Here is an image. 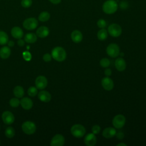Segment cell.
Masks as SVG:
<instances>
[{
  "mask_svg": "<svg viewBox=\"0 0 146 146\" xmlns=\"http://www.w3.org/2000/svg\"><path fill=\"white\" fill-rule=\"evenodd\" d=\"M100 64L103 68H107L110 65V61L108 58H104L100 60Z\"/></svg>",
  "mask_w": 146,
  "mask_h": 146,
  "instance_id": "obj_30",
  "label": "cell"
},
{
  "mask_svg": "<svg viewBox=\"0 0 146 146\" xmlns=\"http://www.w3.org/2000/svg\"><path fill=\"white\" fill-rule=\"evenodd\" d=\"M11 54V50L8 46H3L0 49V57L2 59L8 58Z\"/></svg>",
  "mask_w": 146,
  "mask_h": 146,
  "instance_id": "obj_21",
  "label": "cell"
},
{
  "mask_svg": "<svg viewBox=\"0 0 146 146\" xmlns=\"http://www.w3.org/2000/svg\"><path fill=\"white\" fill-rule=\"evenodd\" d=\"M37 93H38V89L36 87L31 86L28 88L27 94L30 96L34 97V96H36Z\"/></svg>",
  "mask_w": 146,
  "mask_h": 146,
  "instance_id": "obj_28",
  "label": "cell"
},
{
  "mask_svg": "<svg viewBox=\"0 0 146 146\" xmlns=\"http://www.w3.org/2000/svg\"><path fill=\"white\" fill-rule=\"evenodd\" d=\"M7 43H8V46H9V47H13V46H14V42L13 41H12V40L8 41Z\"/></svg>",
  "mask_w": 146,
  "mask_h": 146,
  "instance_id": "obj_41",
  "label": "cell"
},
{
  "mask_svg": "<svg viewBox=\"0 0 146 146\" xmlns=\"http://www.w3.org/2000/svg\"><path fill=\"white\" fill-rule=\"evenodd\" d=\"M9 104L12 107H17L20 104V100L18 98H14L10 99Z\"/></svg>",
  "mask_w": 146,
  "mask_h": 146,
  "instance_id": "obj_29",
  "label": "cell"
},
{
  "mask_svg": "<svg viewBox=\"0 0 146 146\" xmlns=\"http://www.w3.org/2000/svg\"><path fill=\"white\" fill-rule=\"evenodd\" d=\"M22 129L25 133L27 135H31L35 132L36 125L32 121H26L22 124Z\"/></svg>",
  "mask_w": 146,
  "mask_h": 146,
  "instance_id": "obj_4",
  "label": "cell"
},
{
  "mask_svg": "<svg viewBox=\"0 0 146 146\" xmlns=\"http://www.w3.org/2000/svg\"><path fill=\"white\" fill-rule=\"evenodd\" d=\"M100 130H101V128L99 125H94L92 127V132L95 135L99 133V132H100Z\"/></svg>",
  "mask_w": 146,
  "mask_h": 146,
  "instance_id": "obj_33",
  "label": "cell"
},
{
  "mask_svg": "<svg viewBox=\"0 0 146 146\" xmlns=\"http://www.w3.org/2000/svg\"><path fill=\"white\" fill-rule=\"evenodd\" d=\"M116 133V131L115 128L113 127H107L102 132V135L106 139H110L115 136Z\"/></svg>",
  "mask_w": 146,
  "mask_h": 146,
  "instance_id": "obj_15",
  "label": "cell"
},
{
  "mask_svg": "<svg viewBox=\"0 0 146 146\" xmlns=\"http://www.w3.org/2000/svg\"><path fill=\"white\" fill-rule=\"evenodd\" d=\"M11 35L16 39H21L23 35V30L19 27H14L11 30Z\"/></svg>",
  "mask_w": 146,
  "mask_h": 146,
  "instance_id": "obj_20",
  "label": "cell"
},
{
  "mask_svg": "<svg viewBox=\"0 0 146 146\" xmlns=\"http://www.w3.org/2000/svg\"><path fill=\"white\" fill-rule=\"evenodd\" d=\"M49 29L46 26H40L37 29L36 31V36L41 38H46L47 36L49 34Z\"/></svg>",
  "mask_w": 146,
  "mask_h": 146,
  "instance_id": "obj_18",
  "label": "cell"
},
{
  "mask_svg": "<svg viewBox=\"0 0 146 146\" xmlns=\"http://www.w3.org/2000/svg\"><path fill=\"white\" fill-rule=\"evenodd\" d=\"M5 134L7 137L12 138L15 135V131L12 127H9L6 129Z\"/></svg>",
  "mask_w": 146,
  "mask_h": 146,
  "instance_id": "obj_27",
  "label": "cell"
},
{
  "mask_svg": "<svg viewBox=\"0 0 146 146\" xmlns=\"http://www.w3.org/2000/svg\"><path fill=\"white\" fill-rule=\"evenodd\" d=\"M128 4L125 1H123L120 3V7L122 9H125L128 7Z\"/></svg>",
  "mask_w": 146,
  "mask_h": 146,
  "instance_id": "obj_37",
  "label": "cell"
},
{
  "mask_svg": "<svg viewBox=\"0 0 146 146\" xmlns=\"http://www.w3.org/2000/svg\"><path fill=\"white\" fill-rule=\"evenodd\" d=\"M21 3L22 7L25 8H28L31 6L33 1L32 0H22Z\"/></svg>",
  "mask_w": 146,
  "mask_h": 146,
  "instance_id": "obj_31",
  "label": "cell"
},
{
  "mask_svg": "<svg viewBox=\"0 0 146 146\" xmlns=\"http://www.w3.org/2000/svg\"><path fill=\"white\" fill-rule=\"evenodd\" d=\"M17 44L19 46H21V47L23 46L25 44V40H23L21 39H19V40L17 42Z\"/></svg>",
  "mask_w": 146,
  "mask_h": 146,
  "instance_id": "obj_39",
  "label": "cell"
},
{
  "mask_svg": "<svg viewBox=\"0 0 146 146\" xmlns=\"http://www.w3.org/2000/svg\"><path fill=\"white\" fill-rule=\"evenodd\" d=\"M97 25L99 28L104 29V27H106V26L107 25V23L105 21V20H104L103 19H100L98 20V21L97 22Z\"/></svg>",
  "mask_w": 146,
  "mask_h": 146,
  "instance_id": "obj_32",
  "label": "cell"
},
{
  "mask_svg": "<svg viewBox=\"0 0 146 146\" xmlns=\"http://www.w3.org/2000/svg\"><path fill=\"white\" fill-rule=\"evenodd\" d=\"M20 104L23 109L29 110L32 108L33 103L31 99L27 97H25L22 98V99L20 100Z\"/></svg>",
  "mask_w": 146,
  "mask_h": 146,
  "instance_id": "obj_14",
  "label": "cell"
},
{
  "mask_svg": "<svg viewBox=\"0 0 146 146\" xmlns=\"http://www.w3.org/2000/svg\"><path fill=\"white\" fill-rule=\"evenodd\" d=\"M2 119L4 123L6 124H11L15 119L14 116L12 112L9 111H6L3 112L2 115Z\"/></svg>",
  "mask_w": 146,
  "mask_h": 146,
  "instance_id": "obj_12",
  "label": "cell"
},
{
  "mask_svg": "<svg viewBox=\"0 0 146 146\" xmlns=\"http://www.w3.org/2000/svg\"><path fill=\"white\" fill-rule=\"evenodd\" d=\"M48 1L54 4H58L61 2V0H48Z\"/></svg>",
  "mask_w": 146,
  "mask_h": 146,
  "instance_id": "obj_40",
  "label": "cell"
},
{
  "mask_svg": "<svg viewBox=\"0 0 146 146\" xmlns=\"http://www.w3.org/2000/svg\"><path fill=\"white\" fill-rule=\"evenodd\" d=\"M71 38L74 43H80L82 40L83 35L80 31H79L78 30H74L71 33Z\"/></svg>",
  "mask_w": 146,
  "mask_h": 146,
  "instance_id": "obj_17",
  "label": "cell"
},
{
  "mask_svg": "<svg viewBox=\"0 0 146 146\" xmlns=\"http://www.w3.org/2000/svg\"><path fill=\"white\" fill-rule=\"evenodd\" d=\"M9 41L7 34L3 31H0V44L5 45Z\"/></svg>",
  "mask_w": 146,
  "mask_h": 146,
  "instance_id": "obj_25",
  "label": "cell"
},
{
  "mask_svg": "<svg viewBox=\"0 0 146 146\" xmlns=\"http://www.w3.org/2000/svg\"><path fill=\"white\" fill-rule=\"evenodd\" d=\"M117 7V3L115 0H108L103 3L102 9L105 13L111 14L116 11Z\"/></svg>",
  "mask_w": 146,
  "mask_h": 146,
  "instance_id": "obj_2",
  "label": "cell"
},
{
  "mask_svg": "<svg viewBox=\"0 0 146 146\" xmlns=\"http://www.w3.org/2000/svg\"><path fill=\"white\" fill-rule=\"evenodd\" d=\"M125 117L121 114H119L114 116L112 119V124L114 128L116 129H120L125 123Z\"/></svg>",
  "mask_w": 146,
  "mask_h": 146,
  "instance_id": "obj_7",
  "label": "cell"
},
{
  "mask_svg": "<svg viewBox=\"0 0 146 146\" xmlns=\"http://www.w3.org/2000/svg\"><path fill=\"white\" fill-rule=\"evenodd\" d=\"M108 36L107 31L104 28L101 29L97 33V37L100 40H104Z\"/></svg>",
  "mask_w": 146,
  "mask_h": 146,
  "instance_id": "obj_24",
  "label": "cell"
},
{
  "mask_svg": "<svg viewBox=\"0 0 146 146\" xmlns=\"http://www.w3.org/2000/svg\"><path fill=\"white\" fill-rule=\"evenodd\" d=\"M70 131L72 135L76 138H81L86 133V129L84 127L79 124L73 125L71 127Z\"/></svg>",
  "mask_w": 146,
  "mask_h": 146,
  "instance_id": "obj_3",
  "label": "cell"
},
{
  "mask_svg": "<svg viewBox=\"0 0 146 146\" xmlns=\"http://www.w3.org/2000/svg\"><path fill=\"white\" fill-rule=\"evenodd\" d=\"M35 84L37 89L43 90L47 87V79L44 76H39L36 78Z\"/></svg>",
  "mask_w": 146,
  "mask_h": 146,
  "instance_id": "obj_10",
  "label": "cell"
},
{
  "mask_svg": "<svg viewBox=\"0 0 146 146\" xmlns=\"http://www.w3.org/2000/svg\"><path fill=\"white\" fill-rule=\"evenodd\" d=\"M13 93L16 98H21L23 97V96L24 95V94H25L24 89L22 87H21L20 86H17L15 87V88H14Z\"/></svg>",
  "mask_w": 146,
  "mask_h": 146,
  "instance_id": "obj_23",
  "label": "cell"
},
{
  "mask_svg": "<svg viewBox=\"0 0 146 146\" xmlns=\"http://www.w3.org/2000/svg\"><path fill=\"white\" fill-rule=\"evenodd\" d=\"M117 146H127V144L125 143H120L117 144Z\"/></svg>",
  "mask_w": 146,
  "mask_h": 146,
  "instance_id": "obj_42",
  "label": "cell"
},
{
  "mask_svg": "<svg viewBox=\"0 0 146 146\" xmlns=\"http://www.w3.org/2000/svg\"><path fill=\"white\" fill-rule=\"evenodd\" d=\"M50 18V14L47 11H43L38 16V19L41 22H46Z\"/></svg>",
  "mask_w": 146,
  "mask_h": 146,
  "instance_id": "obj_26",
  "label": "cell"
},
{
  "mask_svg": "<svg viewBox=\"0 0 146 146\" xmlns=\"http://www.w3.org/2000/svg\"><path fill=\"white\" fill-rule=\"evenodd\" d=\"M97 139L93 133H88L84 139V143L87 146H94L96 144Z\"/></svg>",
  "mask_w": 146,
  "mask_h": 146,
  "instance_id": "obj_13",
  "label": "cell"
},
{
  "mask_svg": "<svg viewBox=\"0 0 146 146\" xmlns=\"http://www.w3.org/2000/svg\"><path fill=\"white\" fill-rule=\"evenodd\" d=\"M52 58L58 62H63L66 58V52L65 50L61 47H56L51 51Z\"/></svg>",
  "mask_w": 146,
  "mask_h": 146,
  "instance_id": "obj_1",
  "label": "cell"
},
{
  "mask_svg": "<svg viewBox=\"0 0 146 146\" xmlns=\"http://www.w3.org/2000/svg\"><path fill=\"white\" fill-rule=\"evenodd\" d=\"M101 84L103 88L107 91L112 90L114 86L113 80L109 76H106L103 78L102 79Z\"/></svg>",
  "mask_w": 146,
  "mask_h": 146,
  "instance_id": "obj_11",
  "label": "cell"
},
{
  "mask_svg": "<svg viewBox=\"0 0 146 146\" xmlns=\"http://www.w3.org/2000/svg\"><path fill=\"white\" fill-rule=\"evenodd\" d=\"M104 74L106 76H110L112 74V71L110 68H106L104 70Z\"/></svg>",
  "mask_w": 146,
  "mask_h": 146,
  "instance_id": "obj_38",
  "label": "cell"
},
{
  "mask_svg": "<svg viewBox=\"0 0 146 146\" xmlns=\"http://www.w3.org/2000/svg\"><path fill=\"white\" fill-rule=\"evenodd\" d=\"M115 66L119 71H123L126 68V62L122 58H118L115 62Z\"/></svg>",
  "mask_w": 146,
  "mask_h": 146,
  "instance_id": "obj_19",
  "label": "cell"
},
{
  "mask_svg": "<svg viewBox=\"0 0 146 146\" xmlns=\"http://www.w3.org/2000/svg\"><path fill=\"white\" fill-rule=\"evenodd\" d=\"M115 136L119 140H122L124 137V134L121 132H118L116 133Z\"/></svg>",
  "mask_w": 146,
  "mask_h": 146,
  "instance_id": "obj_36",
  "label": "cell"
},
{
  "mask_svg": "<svg viewBox=\"0 0 146 146\" xmlns=\"http://www.w3.org/2000/svg\"><path fill=\"white\" fill-rule=\"evenodd\" d=\"M65 142L64 136L61 134L55 135L51 139L50 145L51 146H62Z\"/></svg>",
  "mask_w": 146,
  "mask_h": 146,
  "instance_id": "obj_9",
  "label": "cell"
},
{
  "mask_svg": "<svg viewBox=\"0 0 146 146\" xmlns=\"http://www.w3.org/2000/svg\"><path fill=\"white\" fill-rule=\"evenodd\" d=\"M23 57L26 61H29L31 59V55L29 51H25L23 52Z\"/></svg>",
  "mask_w": 146,
  "mask_h": 146,
  "instance_id": "obj_34",
  "label": "cell"
},
{
  "mask_svg": "<svg viewBox=\"0 0 146 146\" xmlns=\"http://www.w3.org/2000/svg\"><path fill=\"white\" fill-rule=\"evenodd\" d=\"M108 32L111 36L116 38L121 34L122 29L120 26L118 24L112 23L108 26Z\"/></svg>",
  "mask_w": 146,
  "mask_h": 146,
  "instance_id": "obj_5",
  "label": "cell"
},
{
  "mask_svg": "<svg viewBox=\"0 0 146 146\" xmlns=\"http://www.w3.org/2000/svg\"><path fill=\"white\" fill-rule=\"evenodd\" d=\"M38 97L39 99L43 102H48L51 100V94L47 91H40L38 94Z\"/></svg>",
  "mask_w": 146,
  "mask_h": 146,
  "instance_id": "obj_16",
  "label": "cell"
},
{
  "mask_svg": "<svg viewBox=\"0 0 146 146\" xmlns=\"http://www.w3.org/2000/svg\"><path fill=\"white\" fill-rule=\"evenodd\" d=\"M106 52L110 56L116 58L120 54L119 47L117 44L111 43L107 47Z\"/></svg>",
  "mask_w": 146,
  "mask_h": 146,
  "instance_id": "obj_6",
  "label": "cell"
},
{
  "mask_svg": "<svg viewBox=\"0 0 146 146\" xmlns=\"http://www.w3.org/2000/svg\"><path fill=\"white\" fill-rule=\"evenodd\" d=\"M36 40L37 36L34 33L26 34L24 38V40L28 43H34L36 41Z\"/></svg>",
  "mask_w": 146,
  "mask_h": 146,
  "instance_id": "obj_22",
  "label": "cell"
},
{
  "mask_svg": "<svg viewBox=\"0 0 146 146\" xmlns=\"http://www.w3.org/2000/svg\"><path fill=\"white\" fill-rule=\"evenodd\" d=\"M51 58H52V56L51 55H50V54L48 53H47V54H45L43 55V59L44 62H48L50 61L51 60Z\"/></svg>",
  "mask_w": 146,
  "mask_h": 146,
  "instance_id": "obj_35",
  "label": "cell"
},
{
  "mask_svg": "<svg viewBox=\"0 0 146 146\" xmlns=\"http://www.w3.org/2000/svg\"><path fill=\"white\" fill-rule=\"evenodd\" d=\"M38 24V21L35 18H29L23 21V26L26 30H32L37 27Z\"/></svg>",
  "mask_w": 146,
  "mask_h": 146,
  "instance_id": "obj_8",
  "label": "cell"
}]
</instances>
